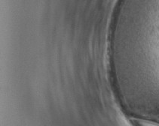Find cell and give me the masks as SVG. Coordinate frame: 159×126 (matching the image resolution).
Listing matches in <instances>:
<instances>
[{
  "instance_id": "1",
  "label": "cell",
  "mask_w": 159,
  "mask_h": 126,
  "mask_svg": "<svg viewBox=\"0 0 159 126\" xmlns=\"http://www.w3.org/2000/svg\"><path fill=\"white\" fill-rule=\"evenodd\" d=\"M136 124L137 126H159V124L151 122L149 120H138L136 121Z\"/></svg>"
}]
</instances>
